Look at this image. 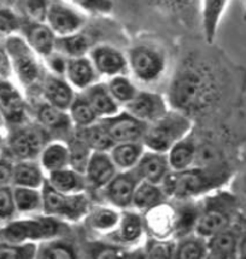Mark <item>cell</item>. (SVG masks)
<instances>
[{
  "label": "cell",
  "mask_w": 246,
  "mask_h": 259,
  "mask_svg": "<svg viewBox=\"0 0 246 259\" xmlns=\"http://www.w3.org/2000/svg\"><path fill=\"white\" fill-rule=\"evenodd\" d=\"M231 178L227 163L215 165H193L182 171H170L162 183L167 197L173 200L199 199L217 191Z\"/></svg>",
  "instance_id": "6da1fadb"
},
{
  "label": "cell",
  "mask_w": 246,
  "mask_h": 259,
  "mask_svg": "<svg viewBox=\"0 0 246 259\" xmlns=\"http://www.w3.org/2000/svg\"><path fill=\"white\" fill-rule=\"evenodd\" d=\"M121 211L119 208L112 206V205L97 203L91 205L90 210L85 217L84 223L88 227L91 232L100 236V239L105 238L111 234L116 227L118 226L119 219H121Z\"/></svg>",
  "instance_id": "7402d4cb"
},
{
  "label": "cell",
  "mask_w": 246,
  "mask_h": 259,
  "mask_svg": "<svg viewBox=\"0 0 246 259\" xmlns=\"http://www.w3.org/2000/svg\"><path fill=\"white\" fill-rule=\"evenodd\" d=\"M88 57L99 77L108 80L118 75L129 74L127 55H125L117 47L109 44H99L92 46Z\"/></svg>",
  "instance_id": "9a60e30c"
},
{
  "label": "cell",
  "mask_w": 246,
  "mask_h": 259,
  "mask_svg": "<svg viewBox=\"0 0 246 259\" xmlns=\"http://www.w3.org/2000/svg\"><path fill=\"white\" fill-rule=\"evenodd\" d=\"M105 83L113 99L118 103V105L122 109L134 99V97L139 92V88L135 84L133 77L129 76L128 74L108 78Z\"/></svg>",
  "instance_id": "f35d334b"
},
{
  "label": "cell",
  "mask_w": 246,
  "mask_h": 259,
  "mask_svg": "<svg viewBox=\"0 0 246 259\" xmlns=\"http://www.w3.org/2000/svg\"><path fill=\"white\" fill-rule=\"evenodd\" d=\"M43 192V213L67 224L84 222L92 201L90 194H65L58 192L47 181L41 188Z\"/></svg>",
  "instance_id": "ba28073f"
},
{
  "label": "cell",
  "mask_w": 246,
  "mask_h": 259,
  "mask_svg": "<svg viewBox=\"0 0 246 259\" xmlns=\"http://www.w3.org/2000/svg\"><path fill=\"white\" fill-rule=\"evenodd\" d=\"M44 22L57 37L80 33L86 26L87 16L67 0H50Z\"/></svg>",
  "instance_id": "30bf717a"
},
{
  "label": "cell",
  "mask_w": 246,
  "mask_h": 259,
  "mask_svg": "<svg viewBox=\"0 0 246 259\" xmlns=\"http://www.w3.org/2000/svg\"><path fill=\"white\" fill-rule=\"evenodd\" d=\"M21 33L41 59L56 51L57 35L44 21H22Z\"/></svg>",
  "instance_id": "ffe728a7"
},
{
  "label": "cell",
  "mask_w": 246,
  "mask_h": 259,
  "mask_svg": "<svg viewBox=\"0 0 246 259\" xmlns=\"http://www.w3.org/2000/svg\"><path fill=\"white\" fill-rule=\"evenodd\" d=\"M207 259H216V258H214V257H211V255H208V258Z\"/></svg>",
  "instance_id": "94428289"
},
{
  "label": "cell",
  "mask_w": 246,
  "mask_h": 259,
  "mask_svg": "<svg viewBox=\"0 0 246 259\" xmlns=\"http://www.w3.org/2000/svg\"><path fill=\"white\" fill-rule=\"evenodd\" d=\"M22 20L9 9H0V36L10 37L21 31Z\"/></svg>",
  "instance_id": "c3c4849f"
},
{
  "label": "cell",
  "mask_w": 246,
  "mask_h": 259,
  "mask_svg": "<svg viewBox=\"0 0 246 259\" xmlns=\"http://www.w3.org/2000/svg\"><path fill=\"white\" fill-rule=\"evenodd\" d=\"M69 58L62 55L61 52L55 51L51 55H49L43 59L44 66H45V70L49 74L56 75V76H65V71H67V65H68Z\"/></svg>",
  "instance_id": "681fc988"
},
{
  "label": "cell",
  "mask_w": 246,
  "mask_h": 259,
  "mask_svg": "<svg viewBox=\"0 0 246 259\" xmlns=\"http://www.w3.org/2000/svg\"><path fill=\"white\" fill-rule=\"evenodd\" d=\"M46 181L58 192L65 194L88 193V187L85 175L71 166L58 170L46 176Z\"/></svg>",
  "instance_id": "f546056e"
},
{
  "label": "cell",
  "mask_w": 246,
  "mask_h": 259,
  "mask_svg": "<svg viewBox=\"0 0 246 259\" xmlns=\"http://www.w3.org/2000/svg\"><path fill=\"white\" fill-rule=\"evenodd\" d=\"M242 229L233 224L207 239L209 255L216 259H236Z\"/></svg>",
  "instance_id": "d4e9b609"
},
{
  "label": "cell",
  "mask_w": 246,
  "mask_h": 259,
  "mask_svg": "<svg viewBox=\"0 0 246 259\" xmlns=\"http://www.w3.org/2000/svg\"><path fill=\"white\" fill-rule=\"evenodd\" d=\"M129 249L104 239L93 240L87 245V259H126Z\"/></svg>",
  "instance_id": "7bdbcfd3"
},
{
  "label": "cell",
  "mask_w": 246,
  "mask_h": 259,
  "mask_svg": "<svg viewBox=\"0 0 246 259\" xmlns=\"http://www.w3.org/2000/svg\"><path fill=\"white\" fill-rule=\"evenodd\" d=\"M128 72L133 80L151 84L159 81L166 72L167 57L162 50L149 44L135 45L127 53Z\"/></svg>",
  "instance_id": "9c48e42d"
},
{
  "label": "cell",
  "mask_w": 246,
  "mask_h": 259,
  "mask_svg": "<svg viewBox=\"0 0 246 259\" xmlns=\"http://www.w3.org/2000/svg\"><path fill=\"white\" fill-rule=\"evenodd\" d=\"M146 235L158 239H174L176 212L174 203L167 200L143 213Z\"/></svg>",
  "instance_id": "ac0fdd59"
},
{
  "label": "cell",
  "mask_w": 246,
  "mask_h": 259,
  "mask_svg": "<svg viewBox=\"0 0 246 259\" xmlns=\"http://www.w3.org/2000/svg\"><path fill=\"white\" fill-rule=\"evenodd\" d=\"M215 86L213 78L195 68H185L170 83L168 102L170 107L192 118L195 112L204 111L214 102Z\"/></svg>",
  "instance_id": "7a4b0ae2"
},
{
  "label": "cell",
  "mask_w": 246,
  "mask_h": 259,
  "mask_svg": "<svg viewBox=\"0 0 246 259\" xmlns=\"http://www.w3.org/2000/svg\"><path fill=\"white\" fill-rule=\"evenodd\" d=\"M30 110L35 117V122L45 129L51 138L56 137L58 140L67 141L74 134L75 128L68 111L57 109L44 100H37Z\"/></svg>",
  "instance_id": "5bb4252c"
},
{
  "label": "cell",
  "mask_w": 246,
  "mask_h": 259,
  "mask_svg": "<svg viewBox=\"0 0 246 259\" xmlns=\"http://www.w3.org/2000/svg\"><path fill=\"white\" fill-rule=\"evenodd\" d=\"M36 259H80V251L77 245L64 235L39 244Z\"/></svg>",
  "instance_id": "836d02e7"
},
{
  "label": "cell",
  "mask_w": 246,
  "mask_h": 259,
  "mask_svg": "<svg viewBox=\"0 0 246 259\" xmlns=\"http://www.w3.org/2000/svg\"><path fill=\"white\" fill-rule=\"evenodd\" d=\"M91 49H92L91 41L86 34H84L82 31L71 34V35L57 37L56 51L61 52L68 58L88 56Z\"/></svg>",
  "instance_id": "ab89813d"
},
{
  "label": "cell",
  "mask_w": 246,
  "mask_h": 259,
  "mask_svg": "<svg viewBox=\"0 0 246 259\" xmlns=\"http://www.w3.org/2000/svg\"><path fill=\"white\" fill-rule=\"evenodd\" d=\"M146 236L143 213L134 208H126L121 211L116 229L103 239L126 249H133L140 247Z\"/></svg>",
  "instance_id": "7c38bea8"
},
{
  "label": "cell",
  "mask_w": 246,
  "mask_h": 259,
  "mask_svg": "<svg viewBox=\"0 0 246 259\" xmlns=\"http://www.w3.org/2000/svg\"><path fill=\"white\" fill-rule=\"evenodd\" d=\"M51 140L53 139L41 125L36 122H28L9 129L3 153L14 162L37 160L43 148Z\"/></svg>",
  "instance_id": "52a82bcc"
},
{
  "label": "cell",
  "mask_w": 246,
  "mask_h": 259,
  "mask_svg": "<svg viewBox=\"0 0 246 259\" xmlns=\"http://www.w3.org/2000/svg\"><path fill=\"white\" fill-rule=\"evenodd\" d=\"M50 0H27V10L29 14V20L44 21L47 5Z\"/></svg>",
  "instance_id": "816d5d0a"
},
{
  "label": "cell",
  "mask_w": 246,
  "mask_h": 259,
  "mask_svg": "<svg viewBox=\"0 0 246 259\" xmlns=\"http://www.w3.org/2000/svg\"><path fill=\"white\" fill-rule=\"evenodd\" d=\"M244 21L246 22V0H245V10H244Z\"/></svg>",
  "instance_id": "91938a15"
},
{
  "label": "cell",
  "mask_w": 246,
  "mask_h": 259,
  "mask_svg": "<svg viewBox=\"0 0 246 259\" xmlns=\"http://www.w3.org/2000/svg\"><path fill=\"white\" fill-rule=\"evenodd\" d=\"M69 224L44 213L22 216L3 224L4 241L14 244H41L64 236Z\"/></svg>",
  "instance_id": "277c9868"
},
{
  "label": "cell",
  "mask_w": 246,
  "mask_h": 259,
  "mask_svg": "<svg viewBox=\"0 0 246 259\" xmlns=\"http://www.w3.org/2000/svg\"><path fill=\"white\" fill-rule=\"evenodd\" d=\"M46 182V172L41 168L39 160H20L15 162L12 186L41 189Z\"/></svg>",
  "instance_id": "4dcf8cb0"
},
{
  "label": "cell",
  "mask_w": 246,
  "mask_h": 259,
  "mask_svg": "<svg viewBox=\"0 0 246 259\" xmlns=\"http://www.w3.org/2000/svg\"><path fill=\"white\" fill-rule=\"evenodd\" d=\"M176 240L146 236L141 249L147 259H175Z\"/></svg>",
  "instance_id": "b9f144b4"
},
{
  "label": "cell",
  "mask_w": 246,
  "mask_h": 259,
  "mask_svg": "<svg viewBox=\"0 0 246 259\" xmlns=\"http://www.w3.org/2000/svg\"><path fill=\"white\" fill-rule=\"evenodd\" d=\"M200 213L195 234L208 239L236 223L240 203L235 193L217 189L199 198Z\"/></svg>",
  "instance_id": "3957f363"
},
{
  "label": "cell",
  "mask_w": 246,
  "mask_h": 259,
  "mask_svg": "<svg viewBox=\"0 0 246 259\" xmlns=\"http://www.w3.org/2000/svg\"><path fill=\"white\" fill-rule=\"evenodd\" d=\"M134 170L141 181L159 186H162L164 180L172 171L167 153H159L149 150L145 151Z\"/></svg>",
  "instance_id": "603a6c76"
},
{
  "label": "cell",
  "mask_w": 246,
  "mask_h": 259,
  "mask_svg": "<svg viewBox=\"0 0 246 259\" xmlns=\"http://www.w3.org/2000/svg\"><path fill=\"white\" fill-rule=\"evenodd\" d=\"M145 151L146 148L141 141H134L115 144L109 151V154L118 171H128L138 165Z\"/></svg>",
  "instance_id": "d6a6232c"
},
{
  "label": "cell",
  "mask_w": 246,
  "mask_h": 259,
  "mask_svg": "<svg viewBox=\"0 0 246 259\" xmlns=\"http://www.w3.org/2000/svg\"><path fill=\"white\" fill-rule=\"evenodd\" d=\"M67 2L86 15H109L113 9L112 0H67Z\"/></svg>",
  "instance_id": "bcb514c9"
},
{
  "label": "cell",
  "mask_w": 246,
  "mask_h": 259,
  "mask_svg": "<svg viewBox=\"0 0 246 259\" xmlns=\"http://www.w3.org/2000/svg\"><path fill=\"white\" fill-rule=\"evenodd\" d=\"M37 244L0 242V259H36Z\"/></svg>",
  "instance_id": "f6af8a7d"
},
{
  "label": "cell",
  "mask_w": 246,
  "mask_h": 259,
  "mask_svg": "<svg viewBox=\"0 0 246 259\" xmlns=\"http://www.w3.org/2000/svg\"><path fill=\"white\" fill-rule=\"evenodd\" d=\"M4 49L18 82L29 94H40L46 75L43 59L33 51L23 36L17 34L5 39Z\"/></svg>",
  "instance_id": "5b68a950"
},
{
  "label": "cell",
  "mask_w": 246,
  "mask_h": 259,
  "mask_svg": "<svg viewBox=\"0 0 246 259\" xmlns=\"http://www.w3.org/2000/svg\"><path fill=\"white\" fill-rule=\"evenodd\" d=\"M5 125V123H4V119H3V116H2V113H0V128L2 127H4Z\"/></svg>",
  "instance_id": "680465c9"
},
{
  "label": "cell",
  "mask_w": 246,
  "mask_h": 259,
  "mask_svg": "<svg viewBox=\"0 0 246 259\" xmlns=\"http://www.w3.org/2000/svg\"><path fill=\"white\" fill-rule=\"evenodd\" d=\"M241 192H242V195H244V199L246 201V180H245L244 185H242V187H241Z\"/></svg>",
  "instance_id": "9f6ffc18"
},
{
  "label": "cell",
  "mask_w": 246,
  "mask_h": 259,
  "mask_svg": "<svg viewBox=\"0 0 246 259\" xmlns=\"http://www.w3.org/2000/svg\"><path fill=\"white\" fill-rule=\"evenodd\" d=\"M64 77L77 93H82L100 81L99 75L88 56L69 58Z\"/></svg>",
  "instance_id": "cb8c5ba5"
},
{
  "label": "cell",
  "mask_w": 246,
  "mask_h": 259,
  "mask_svg": "<svg viewBox=\"0 0 246 259\" xmlns=\"http://www.w3.org/2000/svg\"><path fill=\"white\" fill-rule=\"evenodd\" d=\"M4 144H5V139L0 135V156H2L3 152H4Z\"/></svg>",
  "instance_id": "11a10c76"
},
{
  "label": "cell",
  "mask_w": 246,
  "mask_h": 259,
  "mask_svg": "<svg viewBox=\"0 0 246 259\" xmlns=\"http://www.w3.org/2000/svg\"><path fill=\"white\" fill-rule=\"evenodd\" d=\"M15 162L5 156L4 153L0 156V187L12 186V175H14Z\"/></svg>",
  "instance_id": "f907efd6"
},
{
  "label": "cell",
  "mask_w": 246,
  "mask_h": 259,
  "mask_svg": "<svg viewBox=\"0 0 246 259\" xmlns=\"http://www.w3.org/2000/svg\"><path fill=\"white\" fill-rule=\"evenodd\" d=\"M14 200L17 213L21 216H31V214L43 213V192L41 189L14 187Z\"/></svg>",
  "instance_id": "d590c367"
},
{
  "label": "cell",
  "mask_w": 246,
  "mask_h": 259,
  "mask_svg": "<svg viewBox=\"0 0 246 259\" xmlns=\"http://www.w3.org/2000/svg\"><path fill=\"white\" fill-rule=\"evenodd\" d=\"M193 132V119L186 113L173 109L160 118L147 124L141 143L146 150L167 153L180 140Z\"/></svg>",
  "instance_id": "8992f818"
},
{
  "label": "cell",
  "mask_w": 246,
  "mask_h": 259,
  "mask_svg": "<svg viewBox=\"0 0 246 259\" xmlns=\"http://www.w3.org/2000/svg\"><path fill=\"white\" fill-rule=\"evenodd\" d=\"M167 200H169V198L167 197L162 186L141 181L139 183L137 191H135L132 208L144 213L150 208L157 206V205Z\"/></svg>",
  "instance_id": "e575fe53"
},
{
  "label": "cell",
  "mask_w": 246,
  "mask_h": 259,
  "mask_svg": "<svg viewBox=\"0 0 246 259\" xmlns=\"http://www.w3.org/2000/svg\"><path fill=\"white\" fill-rule=\"evenodd\" d=\"M76 94L77 92L71 87L67 78L46 72L41 84V100L57 109L68 111Z\"/></svg>",
  "instance_id": "44dd1931"
},
{
  "label": "cell",
  "mask_w": 246,
  "mask_h": 259,
  "mask_svg": "<svg viewBox=\"0 0 246 259\" xmlns=\"http://www.w3.org/2000/svg\"><path fill=\"white\" fill-rule=\"evenodd\" d=\"M123 109L138 118L139 121L150 124L170 110L168 99L157 92L139 90L137 96Z\"/></svg>",
  "instance_id": "e0dca14e"
},
{
  "label": "cell",
  "mask_w": 246,
  "mask_h": 259,
  "mask_svg": "<svg viewBox=\"0 0 246 259\" xmlns=\"http://www.w3.org/2000/svg\"><path fill=\"white\" fill-rule=\"evenodd\" d=\"M67 144L69 146V153H70V166L72 169L84 174L88 159L92 154V150L75 134V132L68 139Z\"/></svg>",
  "instance_id": "ee69618b"
},
{
  "label": "cell",
  "mask_w": 246,
  "mask_h": 259,
  "mask_svg": "<svg viewBox=\"0 0 246 259\" xmlns=\"http://www.w3.org/2000/svg\"><path fill=\"white\" fill-rule=\"evenodd\" d=\"M140 182L141 180L134 169L118 171L99 194L104 203L112 205L119 210L132 208L135 191Z\"/></svg>",
  "instance_id": "4fadbf2b"
},
{
  "label": "cell",
  "mask_w": 246,
  "mask_h": 259,
  "mask_svg": "<svg viewBox=\"0 0 246 259\" xmlns=\"http://www.w3.org/2000/svg\"><path fill=\"white\" fill-rule=\"evenodd\" d=\"M126 259H147V258H146V255L144 254L143 249H141V246H140V247L129 249L127 258Z\"/></svg>",
  "instance_id": "db71d44e"
},
{
  "label": "cell",
  "mask_w": 246,
  "mask_h": 259,
  "mask_svg": "<svg viewBox=\"0 0 246 259\" xmlns=\"http://www.w3.org/2000/svg\"><path fill=\"white\" fill-rule=\"evenodd\" d=\"M68 113L75 129L90 127V125L99 121L92 106L90 105V103L87 102V99L82 93L76 94L74 102L69 107Z\"/></svg>",
  "instance_id": "60d3db41"
},
{
  "label": "cell",
  "mask_w": 246,
  "mask_h": 259,
  "mask_svg": "<svg viewBox=\"0 0 246 259\" xmlns=\"http://www.w3.org/2000/svg\"><path fill=\"white\" fill-rule=\"evenodd\" d=\"M100 123L115 144L143 141L147 128L146 123L139 121L125 109L111 117L100 119Z\"/></svg>",
  "instance_id": "2e32d148"
},
{
  "label": "cell",
  "mask_w": 246,
  "mask_h": 259,
  "mask_svg": "<svg viewBox=\"0 0 246 259\" xmlns=\"http://www.w3.org/2000/svg\"><path fill=\"white\" fill-rule=\"evenodd\" d=\"M75 134L92 150V152H109L115 145L100 121L90 127L75 129Z\"/></svg>",
  "instance_id": "8d00e7d4"
},
{
  "label": "cell",
  "mask_w": 246,
  "mask_h": 259,
  "mask_svg": "<svg viewBox=\"0 0 246 259\" xmlns=\"http://www.w3.org/2000/svg\"><path fill=\"white\" fill-rule=\"evenodd\" d=\"M208 255V241L203 236L192 233L176 240L175 259H207Z\"/></svg>",
  "instance_id": "74e56055"
},
{
  "label": "cell",
  "mask_w": 246,
  "mask_h": 259,
  "mask_svg": "<svg viewBox=\"0 0 246 259\" xmlns=\"http://www.w3.org/2000/svg\"><path fill=\"white\" fill-rule=\"evenodd\" d=\"M236 259H246V229H242L240 242H239V249H238V257Z\"/></svg>",
  "instance_id": "f5cc1de1"
},
{
  "label": "cell",
  "mask_w": 246,
  "mask_h": 259,
  "mask_svg": "<svg viewBox=\"0 0 246 259\" xmlns=\"http://www.w3.org/2000/svg\"><path fill=\"white\" fill-rule=\"evenodd\" d=\"M37 160L41 168L46 172V176L70 166V153H69L67 141L58 140V139L49 141L41 151Z\"/></svg>",
  "instance_id": "83f0119b"
},
{
  "label": "cell",
  "mask_w": 246,
  "mask_h": 259,
  "mask_svg": "<svg viewBox=\"0 0 246 259\" xmlns=\"http://www.w3.org/2000/svg\"><path fill=\"white\" fill-rule=\"evenodd\" d=\"M30 106L27 98L9 78L0 80V113L9 129L30 122Z\"/></svg>",
  "instance_id": "8fae6325"
},
{
  "label": "cell",
  "mask_w": 246,
  "mask_h": 259,
  "mask_svg": "<svg viewBox=\"0 0 246 259\" xmlns=\"http://www.w3.org/2000/svg\"><path fill=\"white\" fill-rule=\"evenodd\" d=\"M229 0H201V27L207 42H214Z\"/></svg>",
  "instance_id": "1f68e13d"
},
{
  "label": "cell",
  "mask_w": 246,
  "mask_h": 259,
  "mask_svg": "<svg viewBox=\"0 0 246 259\" xmlns=\"http://www.w3.org/2000/svg\"><path fill=\"white\" fill-rule=\"evenodd\" d=\"M82 94L92 106L99 121L116 115L122 110V107L118 105V103L113 99L111 93L109 92L106 83L103 81H98L93 86L82 92Z\"/></svg>",
  "instance_id": "484cf974"
},
{
  "label": "cell",
  "mask_w": 246,
  "mask_h": 259,
  "mask_svg": "<svg viewBox=\"0 0 246 259\" xmlns=\"http://www.w3.org/2000/svg\"><path fill=\"white\" fill-rule=\"evenodd\" d=\"M17 214L12 186L0 187V223L2 226L15 220Z\"/></svg>",
  "instance_id": "7dc6e473"
},
{
  "label": "cell",
  "mask_w": 246,
  "mask_h": 259,
  "mask_svg": "<svg viewBox=\"0 0 246 259\" xmlns=\"http://www.w3.org/2000/svg\"><path fill=\"white\" fill-rule=\"evenodd\" d=\"M198 153V140L193 135H190L180 140L167 152L168 162L172 171H182L195 165Z\"/></svg>",
  "instance_id": "f1b7e54d"
},
{
  "label": "cell",
  "mask_w": 246,
  "mask_h": 259,
  "mask_svg": "<svg viewBox=\"0 0 246 259\" xmlns=\"http://www.w3.org/2000/svg\"><path fill=\"white\" fill-rule=\"evenodd\" d=\"M0 80H2V78H0Z\"/></svg>",
  "instance_id": "6125c7cd"
},
{
  "label": "cell",
  "mask_w": 246,
  "mask_h": 259,
  "mask_svg": "<svg viewBox=\"0 0 246 259\" xmlns=\"http://www.w3.org/2000/svg\"><path fill=\"white\" fill-rule=\"evenodd\" d=\"M170 200L174 203L176 212L175 240L195 233L200 213L199 199H186V200L170 199Z\"/></svg>",
  "instance_id": "4316f807"
},
{
  "label": "cell",
  "mask_w": 246,
  "mask_h": 259,
  "mask_svg": "<svg viewBox=\"0 0 246 259\" xmlns=\"http://www.w3.org/2000/svg\"><path fill=\"white\" fill-rule=\"evenodd\" d=\"M117 172L109 152H92L84 172L88 192L100 193Z\"/></svg>",
  "instance_id": "d6986e66"
},
{
  "label": "cell",
  "mask_w": 246,
  "mask_h": 259,
  "mask_svg": "<svg viewBox=\"0 0 246 259\" xmlns=\"http://www.w3.org/2000/svg\"><path fill=\"white\" fill-rule=\"evenodd\" d=\"M4 241V238H3V226L0 224V242Z\"/></svg>",
  "instance_id": "6f0895ef"
}]
</instances>
